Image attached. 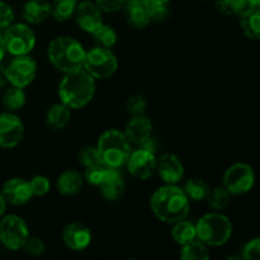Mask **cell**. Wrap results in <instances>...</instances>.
<instances>
[{
    "instance_id": "obj_1",
    "label": "cell",
    "mask_w": 260,
    "mask_h": 260,
    "mask_svg": "<svg viewBox=\"0 0 260 260\" xmlns=\"http://www.w3.org/2000/svg\"><path fill=\"white\" fill-rule=\"evenodd\" d=\"M150 207L157 220L173 225L187 218L189 213V200L177 184H165L152 193Z\"/></svg>"
},
{
    "instance_id": "obj_2",
    "label": "cell",
    "mask_w": 260,
    "mask_h": 260,
    "mask_svg": "<svg viewBox=\"0 0 260 260\" xmlns=\"http://www.w3.org/2000/svg\"><path fill=\"white\" fill-rule=\"evenodd\" d=\"M95 94V79L84 69L65 74L58 85V98L70 109H80L91 102Z\"/></svg>"
},
{
    "instance_id": "obj_3",
    "label": "cell",
    "mask_w": 260,
    "mask_h": 260,
    "mask_svg": "<svg viewBox=\"0 0 260 260\" xmlns=\"http://www.w3.org/2000/svg\"><path fill=\"white\" fill-rule=\"evenodd\" d=\"M86 51L75 38L58 36L53 38L47 48V56L51 65L63 74L83 69Z\"/></svg>"
},
{
    "instance_id": "obj_4",
    "label": "cell",
    "mask_w": 260,
    "mask_h": 260,
    "mask_svg": "<svg viewBox=\"0 0 260 260\" xmlns=\"http://www.w3.org/2000/svg\"><path fill=\"white\" fill-rule=\"evenodd\" d=\"M96 150L102 164L112 169H119L126 165L132 151L131 144L123 132L116 128L107 129L101 135Z\"/></svg>"
},
{
    "instance_id": "obj_5",
    "label": "cell",
    "mask_w": 260,
    "mask_h": 260,
    "mask_svg": "<svg viewBox=\"0 0 260 260\" xmlns=\"http://www.w3.org/2000/svg\"><path fill=\"white\" fill-rule=\"evenodd\" d=\"M197 239L207 246H222L233 235V223L225 215L207 213L196 223Z\"/></svg>"
},
{
    "instance_id": "obj_6",
    "label": "cell",
    "mask_w": 260,
    "mask_h": 260,
    "mask_svg": "<svg viewBox=\"0 0 260 260\" xmlns=\"http://www.w3.org/2000/svg\"><path fill=\"white\" fill-rule=\"evenodd\" d=\"M83 69L94 79H108L116 74L118 61L109 48L95 46L85 53Z\"/></svg>"
},
{
    "instance_id": "obj_7",
    "label": "cell",
    "mask_w": 260,
    "mask_h": 260,
    "mask_svg": "<svg viewBox=\"0 0 260 260\" xmlns=\"http://www.w3.org/2000/svg\"><path fill=\"white\" fill-rule=\"evenodd\" d=\"M3 42L7 52L13 56L29 55L36 46V35L27 24H10L3 35Z\"/></svg>"
},
{
    "instance_id": "obj_8",
    "label": "cell",
    "mask_w": 260,
    "mask_h": 260,
    "mask_svg": "<svg viewBox=\"0 0 260 260\" xmlns=\"http://www.w3.org/2000/svg\"><path fill=\"white\" fill-rule=\"evenodd\" d=\"M29 238V230L22 217L8 215L0 221V243L9 250H20Z\"/></svg>"
},
{
    "instance_id": "obj_9",
    "label": "cell",
    "mask_w": 260,
    "mask_h": 260,
    "mask_svg": "<svg viewBox=\"0 0 260 260\" xmlns=\"http://www.w3.org/2000/svg\"><path fill=\"white\" fill-rule=\"evenodd\" d=\"M255 183V173L250 165L236 162L223 174V188L231 196H241L250 192Z\"/></svg>"
},
{
    "instance_id": "obj_10",
    "label": "cell",
    "mask_w": 260,
    "mask_h": 260,
    "mask_svg": "<svg viewBox=\"0 0 260 260\" xmlns=\"http://www.w3.org/2000/svg\"><path fill=\"white\" fill-rule=\"evenodd\" d=\"M8 83L18 88H27L36 78L37 63L29 55L14 56L12 61L4 68Z\"/></svg>"
},
{
    "instance_id": "obj_11",
    "label": "cell",
    "mask_w": 260,
    "mask_h": 260,
    "mask_svg": "<svg viewBox=\"0 0 260 260\" xmlns=\"http://www.w3.org/2000/svg\"><path fill=\"white\" fill-rule=\"evenodd\" d=\"M126 167L132 177L140 180H146L156 173V155L149 150L140 147L135 151H131Z\"/></svg>"
},
{
    "instance_id": "obj_12",
    "label": "cell",
    "mask_w": 260,
    "mask_h": 260,
    "mask_svg": "<svg viewBox=\"0 0 260 260\" xmlns=\"http://www.w3.org/2000/svg\"><path fill=\"white\" fill-rule=\"evenodd\" d=\"M24 126L20 118L10 112L0 113V147L13 149L22 142Z\"/></svg>"
},
{
    "instance_id": "obj_13",
    "label": "cell",
    "mask_w": 260,
    "mask_h": 260,
    "mask_svg": "<svg viewBox=\"0 0 260 260\" xmlns=\"http://www.w3.org/2000/svg\"><path fill=\"white\" fill-rule=\"evenodd\" d=\"M3 197L7 203L13 206H23L29 202L33 197L29 180L24 178H12L7 180L2 189Z\"/></svg>"
},
{
    "instance_id": "obj_14",
    "label": "cell",
    "mask_w": 260,
    "mask_h": 260,
    "mask_svg": "<svg viewBox=\"0 0 260 260\" xmlns=\"http://www.w3.org/2000/svg\"><path fill=\"white\" fill-rule=\"evenodd\" d=\"M102 10L99 9L94 2H81L80 4L76 5L75 17L76 23L79 27L86 33H93L101 24H103V17H102Z\"/></svg>"
},
{
    "instance_id": "obj_15",
    "label": "cell",
    "mask_w": 260,
    "mask_h": 260,
    "mask_svg": "<svg viewBox=\"0 0 260 260\" xmlns=\"http://www.w3.org/2000/svg\"><path fill=\"white\" fill-rule=\"evenodd\" d=\"M63 244L74 251H81L91 243V231L84 223L75 221L70 222L62 230Z\"/></svg>"
},
{
    "instance_id": "obj_16",
    "label": "cell",
    "mask_w": 260,
    "mask_h": 260,
    "mask_svg": "<svg viewBox=\"0 0 260 260\" xmlns=\"http://www.w3.org/2000/svg\"><path fill=\"white\" fill-rule=\"evenodd\" d=\"M156 173L165 184H178L184 177V165L174 154H162L157 160Z\"/></svg>"
},
{
    "instance_id": "obj_17",
    "label": "cell",
    "mask_w": 260,
    "mask_h": 260,
    "mask_svg": "<svg viewBox=\"0 0 260 260\" xmlns=\"http://www.w3.org/2000/svg\"><path fill=\"white\" fill-rule=\"evenodd\" d=\"M123 134L129 141V144L141 146L145 141H147L152 136L151 119L145 116V114L132 116V118L127 122Z\"/></svg>"
},
{
    "instance_id": "obj_18",
    "label": "cell",
    "mask_w": 260,
    "mask_h": 260,
    "mask_svg": "<svg viewBox=\"0 0 260 260\" xmlns=\"http://www.w3.org/2000/svg\"><path fill=\"white\" fill-rule=\"evenodd\" d=\"M99 188L107 201H111V202L118 201L123 196L124 189H126V184H124V179L121 172L118 169L108 168L103 180L99 184Z\"/></svg>"
},
{
    "instance_id": "obj_19",
    "label": "cell",
    "mask_w": 260,
    "mask_h": 260,
    "mask_svg": "<svg viewBox=\"0 0 260 260\" xmlns=\"http://www.w3.org/2000/svg\"><path fill=\"white\" fill-rule=\"evenodd\" d=\"M123 9L127 23L135 29H144L151 22L145 0H124Z\"/></svg>"
},
{
    "instance_id": "obj_20",
    "label": "cell",
    "mask_w": 260,
    "mask_h": 260,
    "mask_svg": "<svg viewBox=\"0 0 260 260\" xmlns=\"http://www.w3.org/2000/svg\"><path fill=\"white\" fill-rule=\"evenodd\" d=\"M51 15V4L47 0H28L22 9V17L30 24H41Z\"/></svg>"
},
{
    "instance_id": "obj_21",
    "label": "cell",
    "mask_w": 260,
    "mask_h": 260,
    "mask_svg": "<svg viewBox=\"0 0 260 260\" xmlns=\"http://www.w3.org/2000/svg\"><path fill=\"white\" fill-rule=\"evenodd\" d=\"M84 178L76 170H65L57 179V189L62 196H75L81 190Z\"/></svg>"
},
{
    "instance_id": "obj_22",
    "label": "cell",
    "mask_w": 260,
    "mask_h": 260,
    "mask_svg": "<svg viewBox=\"0 0 260 260\" xmlns=\"http://www.w3.org/2000/svg\"><path fill=\"white\" fill-rule=\"evenodd\" d=\"M239 17L244 35L249 40L258 41L260 38V9L246 8Z\"/></svg>"
},
{
    "instance_id": "obj_23",
    "label": "cell",
    "mask_w": 260,
    "mask_h": 260,
    "mask_svg": "<svg viewBox=\"0 0 260 260\" xmlns=\"http://www.w3.org/2000/svg\"><path fill=\"white\" fill-rule=\"evenodd\" d=\"M70 108L63 103H56L50 107L46 113V123L53 131L62 129L70 121Z\"/></svg>"
},
{
    "instance_id": "obj_24",
    "label": "cell",
    "mask_w": 260,
    "mask_h": 260,
    "mask_svg": "<svg viewBox=\"0 0 260 260\" xmlns=\"http://www.w3.org/2000/svg\"><path fill=\"white\" fill-rule=\"evenodd\" d=\"M182 189L188 200L194 201V202L206 201L211 192V187L208 185V183H206L203 179H200V178H192V179L187 180Z\"/></svg>"
},
{
    "instance_id": "obj_25",
    "label": "cell",
    "mask_w": 260,
    "mask_h": 260,
    "mask_svg": "<svg viewBox=\"0 0 260 260\" xmlns=\"http://www.w3.org/2000/svg\"><path fill=\"white\" fill-rule=\"evenodd\" d=\"M172 229V238L174 241L179 245H185V244L190 243V241L197 239V233H196V225L190 221L184 220L178 221V222L173 223Z\"/></svg>"
},
{
    "instance_id": "obj_26",
    "label": "cell",
    "mask_w": 260,
    "mask_h": 260,
    "mask_svg": "<svg viewBox=\"0 0 260 260\" xmlns=\"http://www.w3.org/2000/svg\"><path fill=\"white\" fill-rule=\"evenodd\" d=\"M180 260H210L207 245L198 239L185 244L180 250Z\"/></svg>"
},
{
    "instance_id": "obj_27",
    "label": "cell",
    "mask_w": 260,
    "mask_h": 260,
    "mask_svg": "<svg viewBox=\"0 0 260 260\" xmlns=\"http://www.w3.org/2000/svg\"><path fill=\"white\" fill-rule=\"evenodd\" d=\"M76 5V0H52L51 4V15L57 22H66L74 17Z\"/></svg>"
},
{
    "instance_id": "obj_28",
    "label": "cell",
    "mask_w": 260,
    "mask_h": 260,
    "mask_svg": "<svg viewBox=\"0 0 260 260\" xmlns=\"http://www.w3.org/2000/svg\"><path fill=\"white\" fill-rule=\"evenodd\" d=\"M2 103L8 111H18L25 104V93L22 88L18 86H10L3 94Z\"/></svg>"
},
{
    "instance_id": "obj_29",
    "label": "cell",
    "mask_w": 260,
    "mask_h": 260,
    "mask_svg": "<svg viewBox=\"0 0 260 260\" xmlns=\"http://www.w3.org/2000/svg\"><path fill=\"white\" fill-rule=\"evenodd\" d=\"M94 38V42L96 43V46L103 48H111L113 47L117 43V33L111 25L101 24L93 33H91Z\"/></svg>"
},
{
    "instance_id": "obj_30",
    "label": "cell",
    "mask_w": 260,
    "mask_h": 260,
    "mask_svg": "<svg viewBox=\"0 0 260 260\" xmlns=\"http://www.w3.org/2000/svg\"><path fill=\"white\" fill-rule=\"evenodd\" d=\"M208 206L215 211H222L228 208L231 203V194L223 187L211 189L207 200Z\"/></svg>"
},
{
    "instance_id": "obj_31",
    "label": "cell",
    "mask_w": 260,
    "mask_h": 260,
    "mask_svg": "<svg viewBox=\"0 0 260 260\" xmlns=\"http://www.w3.org/2000/svg\"><path fill=\"white\" fill-rule=\"evenodd\" d=\"M215 7L225 15H240L248 5L245 0H216Z\"/></svg>"
},
{
    "instance_id": "obj_32",
    "label": "cell",
    "mask_w": 260,
    "mask_h": 260,
    "mask_svg": "<svg viewBox=\"0 0 260 260\" xmlns=\"http://www.w3.org/2000/svg\"><path fill=\"white\" fill-rule=\"evenodd\" d=\"M107 169L108 168L103 164H96L93 165V167H88L85 168V172H84V180L88 182L90 185H96L99 187V184L103 180L104 175H106Z\"/></svg>"
},
{
    "instance_id": "obj_33",
    "label": "cell",
    "mask_w": 260,
    "mask_h": 260,
    "mask_svg": "<svg viewBox=\"0 0 260 260\" xmlns=\"http://www.w3.org/2000/svg\"><path fill=\"white\" fill-rule=\"evenodd\" d=\"M147 108V102L140 94H134L126 102V109L131 116H141Z\"/></svg>"
},
{
    "instance_id": "obj_34",
    "label": "cell",
    "mask_w": 260,
    "mask_h": 260,
    "mask_svg": "<svg viewBox=\"0 0 260 260\" xmlns=\"http://www.w3.org/2000/svg\"><path fill=\"white\" fill-rule=\"evenodd\" d=\"M145 3H146L150 20H152V22H161L169 14L168 4H160V3H154L150 2V0H145Z\"/></svg>"
},
{
    "instance_id": "obj_35",
    "label": "cell",
    "mask_w": 260,
    "mask_h": 260,
    "mask_svg": "<svg viewBox=\"0 0 260 260\" xmlns=\"http://www.w3.org/2000/svg\"><path fill=\"white\" fill-rule=\"evenodd\" d=\"M29 185L33 196H38V197H42V196L47 194L51 188L48 178L43 177V175H36V177H33L29 180Z\"/></svg>"
},
{
    "instance_id": "obj_36",
    "label": "cell",
    "mask_w": 260,
    "mask_h": 260,
    "mask_svg": "<svg viewBox=\"0 0 260 260\" xmlns=\"http://www.w3.org/2000/svg\"><path fill=\"white\" fill-rule=\"evenodd\" d=\"M79 160H80L81 165H83L84 168L93 167V165H96V164H102L96 147L89 146L81 150L80 154H79Z\"/></svg>"
},
{
    "instance_id": "obj_37",
    "label": "cell",
    "mask_w": 260,
    "mask_h": 260,
    "mask_svg": "<svg viewBox=\"0 0 260 260\" xmlns=\"http://www.w3.org/2000/svg\"><path fill=\"white\" fill-rule=\"evenodd\" d=\"M260 240L259 238L248 241L241 250V259L243 260H260Z\"/></svg>"
},
{
    "instance_id": "obj_38",
    "label": "cell",
    "mask_w": 260,
    "mask_h": 260,
    "mask_svg": "<svg viewBox=\"0 0 260 260\" xmlns=\"http://www.w3.org/2000/svg\"><path fill=\"white\" fill-rule=\"evenodd\" d=\"M14 20V12L13 8L7 3L0 0V30L7 29Z\"/></svg>"
},
{
    "instance_id": "obj_39",
    "label": "cell",
    "mask_w": 260,
    "mask_h": 260,
    "mask_svg": "<svg viewBox=\"0 0 260 260\" xmlns=\"http://www.w3.org/2000/svg\"><path fill=\"white\" fill-rule=\"evenodd\" d=\"M25 251H27L29 255L32 256H40L42 255L43 251H45V244L41 240L40 238H28L25 241L24 246H23Z\"/></svg>"
},
{
    "instance_id": "obj_40",
    "label": "cell",
    "mask_w": 260,
    "mask_h": 260,
    "mask_svg": "<svg viewBox=\"0 0 260 260\" xmlns=\"http://www.w3.org/2000/svg\"><path fill=\"white\" fill-rule=\"evenodd\" d=\"M95 5L104 13H116L123 8L124 0H95Z\"/></svg>"
},
{
    "instance_id": "obj_41",
    "label": "cell",
    "mask_w": 260,
    "mask_h": 260,
    "mask_svg": "<svg viewBox=\"0 0 260 260\" xmlns=\"http://www.w3.org/2000/svg\"><path fill=\"white\" fill-rule=\"evenodd\" d=\"M5 210H7V201L3 197L2 192H0V217L5 213Z\"/></svg>"
},
{
    "instance_id": "obj_42",
    "label": "cell",
    "mask_w": 260,
    "mask_h": 260,
    "mask_svg": "<svg viewBox=\"0 0 260 260\" xmlns=\"http://www.w3.org/2000/svg\"><path fill=\"white\" fill-rule=\"evenodd\" d=\"M7 84V76H5V70L3 66H0V89L4 88Z\"/></svg>"
},
{
    "instance_id": "obj_43",
    "label": "cell",
    "mask_w": 260,
    "mask_h": 260,
    "mask_svg": "<svg viewBox=\"0 0 260 260\" xmlns=\"http://www.w3.org/2000/svg\"><path fill=\"white\" fill-rule=\"evenodd\" d=\"M248 8H254V9H260V0H245Z\"/></svg>"
},
{
    "instance_id": "obj_44",
    "label": "cell",
    "mask_w": 260,
    "mask_h": 260,
    "mask_svg": "<svg viewBox=\"0 0 260 260\" xmlns=\"http://www.w3.org/2000/svg\"><path fill=\"white\" fill-rule=\"evenodd\" d=\"M5 53H7V51H5L4 42H3V36L0 35V62H2L3 58H4Z\"/></svg>"
},
{
    "instance_id": "obj_45",
    "label": "cell",
    "mask_w": 260,
    "mask_h": 260,
    "mask_svg": "<svg viewBox=\"0 0 260 260\" xmlns=\"http://www.w3.org/2000/svg\"><path fill=\"white\" fill-rule=\"evenodd\" d=\"M225 260H243V259H241L240 256H238V255H229Z\"/></svg>"
},
{
    "instance_id": "obj_46",
    "label": "cell",
    "mask_w": 260,
    "mask_h": 260,
    "mask_svg": "<svg viewBox=\"0 0 260 260\" xmlns=\"http://www.w3.org/2000/svg\"><path fill=\"white\" fill-rule=\"evenodd\" d=\"M150 2H154V3H160V4H168L170 0H150Z\"/></svg>"
},
{
    "instance_id": "obj_47",
    "label": "cell",
    "mask_w": 260,
    "mask_h": 260,
    "mask_svg": "<svg viewBox=\"0 0 260 260\" xmlns=\"http://www.w3.org/2000/svg\"><path fill=\"white\" fill-rule=\"evenodd\" d=\"M127 260H136V259H127Z\"/></svg>"
},
{
    "instance_id": "obj_48",
    "label": "cell",
    "mask_w": 260,
    "mask_h": 260,
    "mask_svg": "<svg viewBox=\"0 0 260 260\" xmlns=\"http://www.w3.org/2000/svg\"><path fill=\"white\" fill-rule=\"evenodd\" d=\"M200 2H203V0H200Z\"/></svg>"
}]
</instances>
